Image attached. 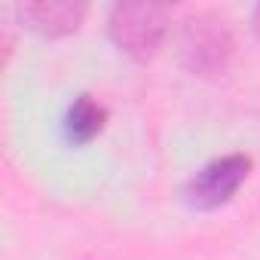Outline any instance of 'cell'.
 Masks as SVG:
<instances>
[{"mask_svg": "<svg viewBox=\"0 0 260 260\" xmlns=\"http://www.w3.org/2000/svg\"><path fill=\"white\" fill-rule=\"evenodd\" d=\"M178 55L181 64L202 80L223 77L236 55V37L230 25L211 13H193L181 22L178 31Z\"/></svg>", "mask_w": 260, "mask_h": 260, "instance_id": "obj_1", "label": "cell"}, {"mask_svg": "<svg viewBox=\"0 0 260 260\" xmlns=\"http://www.w3.org/2000/svg\"><path fill=\"white\" fill-rule=\"evenodd\" d=\"M107 34L122 55L150 61L169 34V10L153 4H116L107 13Z\"/></svg>", "mask_w": 260, "mask_h": 260, "instance_id": "obj_2", "label": "cell"}, {"mask_svg": "<svg viewBox=\"0 0 260 260\" xmlns=\"http://www.w3.org/2000/svg\"><path fill=\"white\" fill-rule=\"evenodd\" d=\"M251 169H254V159L248 153H223V156L205 162L187 181L184 199L199 211L220 208L242 190V184L251 178Z\"/></svg>", "mask_w": 260, "mask_h": 260, "instance_id": "obj_3", "label": "cell"}, {"mask_svg": "<svg viewBox=\"0 0 260 260\" xmlns=\"http://www.w3.org/2000/svg\"><path fill=\"white\" fill-rule=\"evenodd\" d=\"M16 13L25 28L43 37H68L83 25V19L89 16V7L68 4V0H49V4H22Z\"/></svg>", "mask_w": 260, "mask_h": 260, "instance_id": "obj_4", "label": "cell"}, {"mask_svg": "<svg viewBox=\"0 0 260 260\" xmlns=\"http://www.w3.org/2000/svg\"><path fill=\"white\" fill-rule=\"evenodd\" d=\"M107 125V107L92 95H77L64 110V135L71 144H92Z\"/></svg>", "mask_w": 260, "mask_h": 260, "instance_id": "obj_5", "label": "cell"}, {"mask_svg": "<svg viewBox=\"0 0 260 260\" xmlns=\"http://www.w3.org/2000/svg\"><path fill=\"white\" fill-rule=\"evenodd\" d=\"M251 28H254V34H257V40H260V7H257L254 16H251Z\"/></svg>", "mask_w": 260, "mask_h": 260, "instance_id": "obj_6", "label": "cell"}]
</instances>
